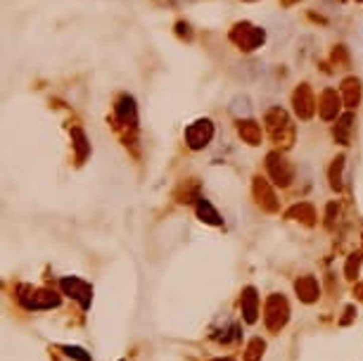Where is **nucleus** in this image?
I'll use <instances>...</instances> for the list:
<instances>
[{"instance_id":"f257e3e1","label":"nucleus","mask_w":363,"mask_h":361,"mask_svg":"<svg viewBox=\"0 0 363 361\" xmlns=\"http://www.w3.org/2000/svg\"><path fill=\"white\" fill-rule=\"evenodd\" d=\"M67 352H69V356L74 354V356H76V359H81V361H90V356H88V354H81L83 349H78V347H67Z\"/></svg>"}]
</instances>
